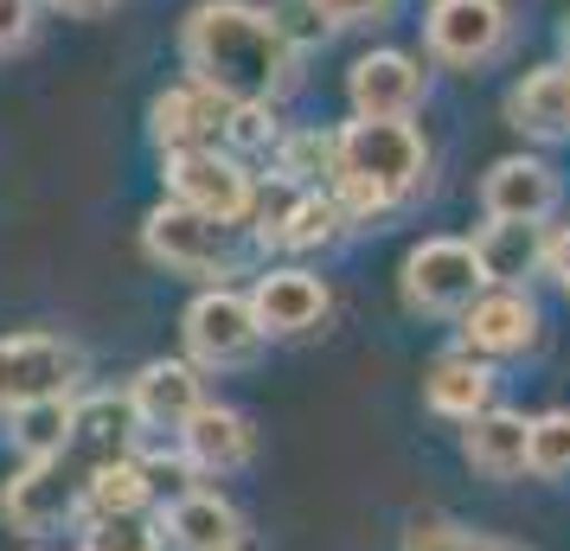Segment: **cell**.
<instances>
[{
    "mask_svg": "<svg viewBox=\"0 0 570 551\" xmlns=\"http://www.w3.org/2000/svg\"><path fill=\"white\" fill-rule=\"evenodd\" d=\"M564 58H570V20H564Z\"/></svg>",
    "mask_w": 570,
    "mask_h": 551,
    "instance_id": "cell-36",
    "label": "cell"
},
{
    "mask_svg": "<svg viewBox=\"0 0 570 551\" xmlns=\"http://www.w3.org/2000/svg\"><path fill=\"white\" fill-rule=\"evenodd\" d=\"M340 232H346V211H340L327 193H288L263 244H283V250H327V244H340Z\"/></svg>",
    "mask_w": 570,
    "mask_h": 551,
    "instance_id": "cell-23",
    "label": "cell"
},
{
    "mask_svg": "<svg viewBox=\"0 0 570 551\" xmlns=\"http://www.w3.org/2000/svg\"><path fill=\"white\" fill-rule=\"evenodd\" d=\"M180 455L199 474H237L257 455V430H250V417L232 411V404H199V411L180 423Z\"/></svg>",
    "mask_w": 570,
    "mask_h": 551,
    "instance_id": "cell-16",
    "label": "cell"
},
{
    "mask_svg": "<svg viewBox=\"0 0 570 551\" xmlns=\"http://www.w3.org/2000/svg\"><path fill=\"white\" fill-rule=\"evenodd\" d=\"M468 244H474V257H481L488 289H525V276L544 269L551 232H544V225H525V218H488Z\"/></svg>",
    "mask_w": 570,
    "mask_h": 551,
    "instance_id": "cell-18",
    "label": "cell"
},
{
    "mask_svg": "<svg viewBox=\"0 0 570 551\" xmlns=\"http://www.w3.org/2000/svg\"><path fill=\"white\" fill-rule=\"evenodd\" d=\"M225 141H232V148H276V122H269V109H232Z\"/></svg>",
    "mask_w": 570,
    "mask_h": 551,
    "instance_id": "cell-31",
    "label": "cell"
},
{
    "mask_svg": "<svg viewBox=\"0 0 570 551\" xmlns=\"http://www.w3.org/2000/svg\"><path fill=\"white\" fill-rule=\"evenodd\" d=\"M83 551H160V525L141 513H97L83 520Z\"/></svg>",
    "mask_w": 570,
    "mask_h": 551,
    "instance_id": "cell-28",
    "label": "cell"
},
{
    "mask_svg": "<svg viewBox=\"0 0 570 551\" xmlns=\"http://www.w3.org/2000/svg\"><path fill=\"white\" fill-rule=\"evenodd\" d=\"M423 404L449 423H468L474 411H488L493 404V372L488 360H474V353H442L436 366L423 372Z\"/></svg>",
    "mask_w": 570,
    "mask_h": 551,
    "instance_id": "cell-22",
    "label": "cell"
},
{
    "mask_svg": "<svg viewBox=\"0 0 570 551\" xmlns=\"http://www.w3.org/2000/svg\"><path fill=\"white\" fill-rule=\"evenodd\" d=\"M225 122H232V104L225 97H212L206 83H174V90H160L155 109H148V129L167 155H186V148H218L225 141Z\"/></svg>",
    "mask_w": 570,
    "mask_h": 551,
    "instance_id": "cell-14",
    "label": "cell"
},
{
    "mask_svg": "<svg viewBox=\"0 0 570 551\" xmlns=\"http://www.w3.org/2000/svg\"><path fill=\"white\" fill-rule=\"evenodd\" d=\"M525 474L539 481H564L570 474V411H544L525 430Z\"/></svg>",
    "mask_w": 570,
    "mask_h": 551,
    "instance_id": "cell-27",
    "label": "cell"
},
{
    "mask_svg": "<svg viewBox=\"0 0 570 551\" xmlns=\"http://www.w3.org/2000/svg\"><path fill=\"white\" fill-rule=\"evenodd\" d=\"M507 122L539 135V141H564L570 135V58H551V65L525 71L507 90Z\"/></svg>",
    "mask_w": 570,
    "mask_h": 551,
    "instance_id": "cell-20",
    "label": "cell"
},
{
    "mask_svg": "<svg viewBox=\"0 0 570 551\" xmlns=\"http://www.w3.org/2000/svg\"><path fill=\"white\" fill-rule=\"evenodd\" d=\"M180 334H186L193 366H244L263 346V327H257V315H250V295L225 289V283L186 302Z\"/></svg>",
    "mask_w": 570,
    "mask_h": 551,
    "instance_id": "cell-6",
    "label": "cell"
},
{
    "mask_svg": "<svg viewBox=\"0 0 570 551\" xmlns=\"http://www.w3.org/2000/svg\"><path fill=\"white\" fill-rule=\"evenodd\" d=\"M32 39V0H0V52H20Z\"/></svg>",
    "mask_w": 570,
    "mask_h": 551,
    "instance_id": "cell-32",
    "label": "cell"
},
{
    "mask_svg": "<svg viewBox=\"0 0 570 551\" xmlns=\"http://www.w3.org/2000/svg\"><path fill=\"white\" fill-rule=\"evenodd\" d=\"M423 90H430L423 65L411 52H391V46L385 52H360L353 71H346V104H353V116H411L423 104Z\"/></svg>",
    "mask_w": 570,
    "mask_h": 551,
    "instance_id": "cell-13",
    "label": "cell"
},
{
    "mask_svg": "<svg viewBox=\"0 0 570 551\" xmlns=\"http://www.w3.org/2000/svg\"><path fill=\"white\" fill-rule=\"evenodd\" d=\"M564 199V174L544 155H500L481 174V211L488 218H525V225H544Z\"/></svg>",
    "mask_w": 570,
    "mask_h": 551,
    "instance_id": "cell-10",
    "label": "cell"
},
{
    "mask_svg": "<svg viewBox=\"0 0 570 551\" xmlns=\"http://www.w3.org/2000/svg\"><path fill=\"white\" fill-rule=\"evenodd\" d=\"M135 443H141V423H135L129 397L97 392V397H78V404H71L65 462H71L83 481H90L97 469H109V462H122V455H135Z\"/></svg>",
    "mask_w": 570,
    "mask_h": 551,
    "instance_id": "cell-11",
    "label": "cell"
},
{
    "mask_svg": "<svg viewBox=\"0 0 570 551\" xmlns=\"http://www.w3.org/2000/svg\"><path fill=\"white\" fill-rule=\"evenodd\" d=\"M430 180V141L416 135L411 116H353L334 129V167H327V199L353 218H385L404 199H416Z\"/></svg>",
    "mask_w": 570,
    "mask_h": 551,
    "instance_id": "cell-2",
    "label": "cell"
},
{
    "mask_svg": "<svg viewBox=\"0 0 570 551\" xmlns=\"http://www.w3.org/2000/svg\"><path fill=\"white\" fill-rule=\"evenodd\" d=\"M237 225L225 218H206V211L180 206V199H167V206L148 211V225H141V250L160 263V269H180V276H232L237 269Z\"/></svg>",
    "mask_w": 570,
    "mask_h": 551,
    "instance_id": "cell-3",
    "label": "cell"
},
{
    "mask_svg": "<svg viewBox=\"0 0 570 551\" xmlns=\"http://www.w3.org/2000/svg\"><path fill=\"white\" fill-rule=\"evenodd\" d=\"M160 532H167L180 551H225V545L244 539V520H237V506L225 494L186 488V494H174V506L160 513Z\"/></svg>",
    "mask_w": 570,
    "mask_h": 551,
    "instance_id": "cell-21",
    "label": "cell"
},
{
    "mask_svg": "<svg viewBox=\"0 0 570 551\" xmlns=\"http://www.w3.org/2000/svg\"><path fill=\"white\" fill-rule=\"evenodd\" d=\"M160 180H167V199L206 211V218H225V225H244V218H250V199H257V180H250V167H244L232 148H186V155H167Z\"/></svg>",
    "mask_w": 570,
    "mask_h": 551,
    "instance_id": "cell-5",
    "label": "cell"
},
{
    "mask_svg": "<svg viewBox=\"0 0 570 551\" xmlns=\"http://www.w3.org/2000/svg\"><path fill=\"white\" fill-rule=\"evenodd\" d=\"M71 404L78 397L71 392H52V397H27V404H13L7 411V436H13V449L27 455V462H39V455H58L65 449V436H71Z\"/></svg>",
    "mask_w": 570,
    "mask_h": 551,
    "instance_id": "cell-24",
    "label": "cell"
},
{
    "mask_svg": "<svg viewBox=\"0 0 570 551\" xmlns=\"http://www.w3.org/2000/svg\"><path fill=\"white\" fill-rule=\"evenodd\" d=\"M180 58L193 83L232 109H269L295 78V46L276 13L250 0H199L180 27Z\"/></svg>",
    "mask_w": 570,
    "mask_h": 551,
    "instance_id": "cell-1",
    "label": "cell"
},
{
    "mask_svg": "<svg viewBox=\"0 0 570 551\" xmlns=\"http://www.w3.org/2000/svg\"><path fill=\"white\" fill-rule=\"evenodd\" d=\"M525 430L532 417L525 411H507V404H488V411H474L462 430V455L474 474H488V481H519L525 474Z\"/></svg>",
    "mask_w": 570,
    "mask_h": 551,
    "instance_id": "cell-19",
    "label": "cell"
},
{
    "mask_svg": "<svg viewBox=\"0 0 570 551\" xmlns=\"http://www.w3.org/2000/svg\"><path fill=\"white\" fill-rule=\"evenodd\" d=\"M155 500V481L141 469V455H122V462H109L83 481V520H97V513H141Z\"/></svg>",
    "mask_w": 570,
    "mask_h": 551,
    "instance_id": "cell-25",
    "label": "cell"
},
{
    "mask_svg": "<svg viewBox=\"0 0 570 551\" xmlns=\"http://www.w3.org/2000/svg\"><path fill=\"white\" fill-rule=\"evenodd\" d=\"M0 513H7L13 532H52L58 520L83 513V474L65 462V449L58 455H39V462H27V469L0 488Z\"/></svg>",
    "mask_w": 570,
    "mask_h": 551,
    "instance_id": "cell-8",
    "label": "cell"
},
{
    "mask_svg": "<svg viewBox=\"0 0 570 551\" xmlns=\"http://www.w3.org/2000/svg\"><path fill=\"white\" fill-rule=\"evenodd\" d=\"M250 315H257L263 334H308L321 327L327 315V283L314 276V269H269L257 276V289H250Z\"/></svg>",
    "mask_w": 570,
    "mask_h": 551,
    "instance_id": "cell-17",
    "label": "cell"
},
{
    "mask_svg": "<svg viewBox=\"0 0 570 551\" xmlns=\"http://www.w3.org/2000/svg\"><path fill=\"white\" fill-rule=\"evenodd\" d=\"M544 269H551V276H558V289L570 295V225L551 232V244H544Z\"/></svg>",
    "mask_w": 570,
    "mask_h": 551,
    "instance_id": "cell-33",
    "label": "cell"
},
{
    "mask_svg": "<svg viewBox=\"0 0 570 551\" xmlns=\"http://www.w3.org/2000/svg\"><path fill=\"white\" fill-rule=\"evenodd\" d=\"M129 411L141 430H174L180 436V423L206 404V385H199V366H186V360H148V366L129 378Z\"/></svg>",
    "mask_w": 570,
    "mask_h": 551,
    "instance_id": "cell-15",
    "label": "cell"
},
{
    "mask_svg": "<svg viewBox=\"0 0 570 551\" xmlns=\"http://www.w3.org/2000/svg\"><path fill=\"white\" fill-rule=\"evenodd\" d=\"M225 551H250V539H237V545H225Z\"/></svg>",
    "mask_w": 570,
    "mask_h": 551,
    "instance_id": "cell-35",
    "label": "cell"
},
{
    "mask_svg": "<svg viewBox=\"0 0 570 551\" xmlns=\"http://www.w3.org/2000/svg\"><path fill=\"white\" fill-rule=\"evenodd\" d=\"M308 13L327 27H365V20H385L391 0H308Z\"/></svg>",
    "mask_w": 570,
    "mask_h": 551,
    "instance_id": "cell-30",
    "label": "cell"
},
{
    "mask_svg": "<svg viewBox=\"0 0 570 551\" xmlns=\"http://www.w3.org/2000/svg\"><path fill=\"white\" fill-rule=\"evenodd\" d=\"M455 321H462V353L474 360H513L539 346V302L525 289H481Z\"/></svg>",
    "mask_w": 570,
    "mask_h": 551,
    "instance_id": "cell-9",
    "label": "cell"
},
{
    "mask_svg": "<svg viewBox=\"0 0 570 551\" xmlns=\"http://www.w3.org/2000/svg\"><path fill=\"white\" fill-rule=\"evenodd\" d=\"M78 378V353L52 334H13L0 341V411L27 404V397H52V392H71Z\"/></svg>",
    "mask_w": 570,
    "mask_h": 551,
    "instance_id": "cell-12",
    "label": "cell"
},
{
    "mask_svg": "<svg viewBox=\"0 0 570 551\" xmlns=\"http://www.w3.org/2000/svg\"><path fill=\"white\" fill-rule=\"evenodd\" d=\"M507 0H430L423 13V46L436 65H488L507 46Z\"/></svg>",
    "mask_w": 570,
    "mask_h": 551,
    "instance_id": "cell-7",
    "label": "cell"
},
{
    "mask_svg": "<svg viewBox=\"0 0 570 551\" xmlns=\"http://www.w3.org/2000/svg\"><path fill=\"white\" fill-rule=\"evenodd\" d=\"M397 283H404V302H411L416 315H436V321H455L474 295L488 289L481 257H474L468 237H423L411 257H404V276Z\"/></svg>",
    "mask_w": 570,
    "mask_h": 551,
    "instance_id": "cell-4",
    "label": "cell"
},
{
    "mask_svg": "<svg viewBox=\"0 0 570 551\" xmlns=\"http://www.w3.org/2000/svg\"><path fill=\"white\" fill-rule=\"evenodd\" d=\"M276 180L295 186V193H314V180H327L334 167V135L327 129H295V135H276Z\"/></svg>",
    "mask_w": 570,
    "mask_h": 551,
    "instance_id": "cell-26",
    "label": "cell"
},
{
    "mask_svg": "<svg viewBox=\"0 0 570 551\" xmlns=\"http://www.w3.org/2000/svg\"><path fill=\"white\" fill-rule=\"evenodd\" d=\"M404 551H525L513 539H493V532H468L455 520H416L404 532Z\"/></svg>",
    "mask_w": 570,
    "mask_h": 551,
    "instance_id": "cell-29",
    "label": "cell"
},
{
    "mask_svg": "<svg viewBox=\"0 0 570 551\" xmlns=\"http://www.w3.org/2000/svg\"><path fill=\"white\" fill-rule=\"evenodd\" d=\"M58 13H71V20H97V13H109L116 0H52Z\"/></svg>",
    "mask_w": 570,
    "mask_h": 551,
    "instance_id": "cell-34",
    "label": "cell"
}]
</instances>
